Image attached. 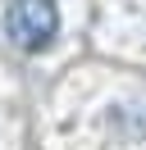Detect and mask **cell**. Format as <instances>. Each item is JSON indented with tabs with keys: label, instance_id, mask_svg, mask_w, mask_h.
I'll return each mask as SVG.
<instances>
[{
	"label": "cell",
	"instance_id": "cell-1",
	"mask_svg": "<svg viewBox=\"0 0 146 150\" xmlns=\"http://www.w3.org/2000/svg\"><path fill=\"white\" fill-rule=\"evenodd\" d=\"M5 32L18 50L36 55L55 41L59 32V9L55 0H9V14H5Z\"/></svg>",
	"mask_w": 146,
	"mask_h": 150
}]
</instances>
